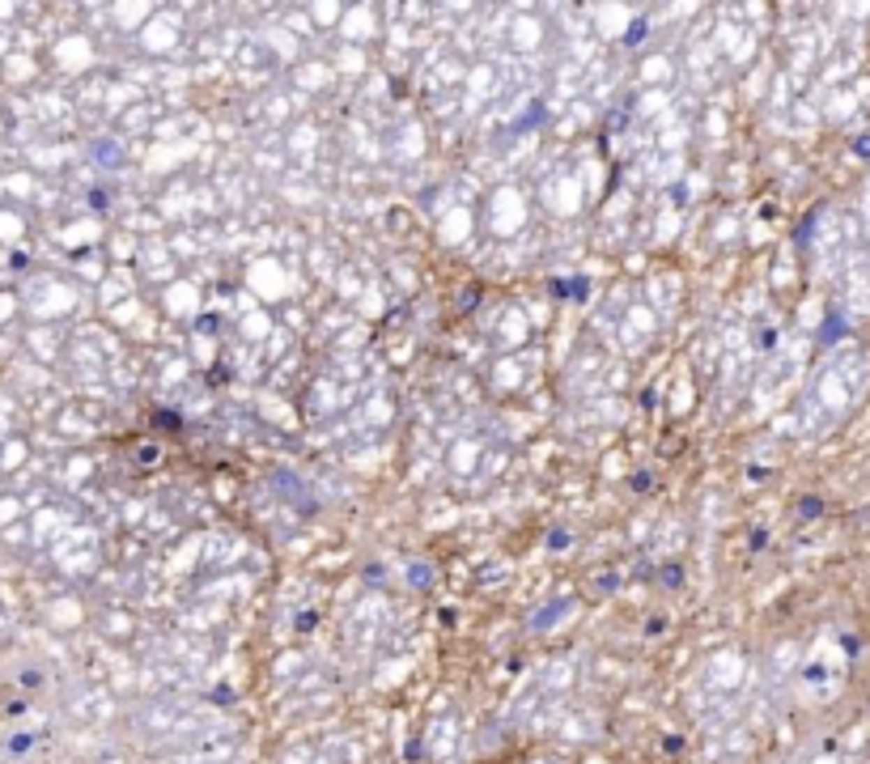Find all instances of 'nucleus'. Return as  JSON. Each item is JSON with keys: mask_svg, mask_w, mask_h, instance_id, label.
<instances>
[]
</instances>
